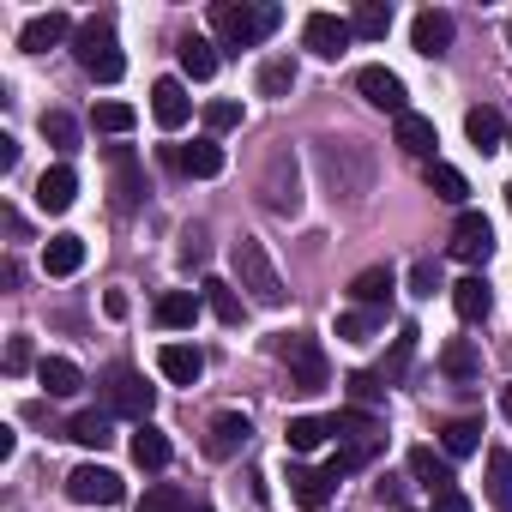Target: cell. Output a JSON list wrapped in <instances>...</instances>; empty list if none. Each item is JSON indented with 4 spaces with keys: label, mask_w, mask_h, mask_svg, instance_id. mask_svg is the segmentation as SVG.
I'll list each match as a JSON object with an SVG mask.
<instances>
[{
    "label": "cell",
    "mask_w": 512,
    "mask_h": 512,
    "mask_svg": "<svg viewBox=\"0 0 512 512\" xmlns=\"http://www.w3.org/2000/svg\"><path fill=\"white\" fill-rule=\"evenodd\" d=\"M229 260H235V284L247 290V302L253 308H284V278H278V266H272V253H266V241H253V235H241L235 247H229Z\"/></svg>",
    "instance_id": "obj_1"
},
{
    "label": "cell",
    "mask_w": 512,
    "mask_h": 512,
    "mask_svg": "<svg viewBox=\"0 0 512 512\" xmlns=\"http://www.w3.org/2000/svg\"><path fill=\"white\" fill-rule=\"evenodd\" d=\"M278 25H284L278 7H235V0H217L211 7V31H217L223 49H253V43H266Z\"/></svg>",
    "instance_id": "obj_2"
},
{
    "label": "cell",
    "mask_w": 512,
    "mask_h": 512,
    "mask_svg": "<svg viewBox=\"0 0 512 512\" xmlns=\"http://www.w3.org/2000/svg\"><path fill=\"white\" fill-rule=\"evenodd\" d=\"M73 61H79L97 85H115V79L127 73V55H121L109 19H85V25H79V37H73Z\"/></svg>",
    "instance_id": "obj_3"
},
{
    "label": "cell",
    "mask_w": 512,
    "mask_h": 512,
    "mask_svg": "<svg viewBox=\"0 0 512 512\" xmlns=\"http://www.w3.org/2000/svg\"><path fill=\"white\" fill-rule=\"evenodd\" d=\"M67 500H79V506H121L127 500V482L115 470H103V464H79L67 476Z\"/></svg>",
    "instance_id": "obj_4"
},
{
    "label": "cell",
    "mask_w": 512,
    "mask_h": 512,
    "mask_svg": "<svg viewBox=\"0 0 512 512\" xmlns=\"http://www.w3.org/2000/svg\"><path fill=\"white\" fill-rule=\"evenodd\" d=\"M109 410H115V416H133V422H151L157 392L145 386L139 368H115V374H109Z\"/></svg>",
    "instance_id": "obj_5"
},
{
    "label": "cell",
    "mask_w": 512,
    "mask_h": 512,
    "mask_svg": "<svg viewBox=\"0 0 512 512\" xmlns=\"http://www.w3.org/2000/svg\"><path fill=\"white\" fill-rule=\"evenodd\" d=\"M302 43H308V55H320V61H338V55L356 43V31H350V19H338V13H308V25H302Z\"/></svg>",
    "instance_id": "obj_6"
},
{
    "label": "cell",
    "mask_w": 512,
    "mask_h": 512,
    "mask_svg": "<svg viewBox=\"0 0 512 512\" xmlns=\"http://www.w3.org/2000/svg\"><path fill=\"white\" fill-rule=\"evenodd\" d=\"M284 362H290V386H296V392H320V386L332 380L326 350H320L314 338H290V344H284Z\"/></svg>",
    "instance_id": "obj_7"
},
{
    "label": "cell",
    "mask_w": 512,
    "mask_h": 512,
    "mask_svg": "<svg viewBox=\"0 0 512 512\" xmlns=\"http://www.w3.org/2000/svg\"><path fill=\"white\" fill-rule=\"evenodd\" d=\"M488 253H494V229H488V217H482V211H458V223H452V260L482 266Z\"/></svg>",
    "instance_id": "obj_8"
},
{
    "label": "cell",
    "mask_w": 512,
    "mask_h": 512,
    "mask_svg": "<svg viewBox=\"0 0 512 512\" xmlns=\"http://www.w3.org/2000/svg\"><path fill=\"white\" fill-rule=\"evenodd\" d=\"M67 37H79V25H73L61 7H49V13H37V19L19 31V49H25V55H49V49H61Z\"/></svg>",
    "instance_id": "obj_9"
},
{
    "label": "cell",
    "mask_w": 512,
    "mask_h": 512,
    "mask_svg": "<svg viewBox=\"0 0 512 512\" xmlns=\"http://www.w3.org/2000/svg\"><path fill=\"white\" fill-rule=\"evenodd\" d=\"M356 91H362L374 109H386L392 121H398V115H410V109H404V79H398L392 67H362V73H356Z\"/></svg>",
    "instance_id": "obj_10"
},
{
    "label": "cell",
    "mask_w": 512,
    "mask_h": 512,
    "mask_svg": "<svg viewBox=\"0 0 512 512\" xmlns=\"http://www.w3.org/2000/svg\"><path fill=\"white\" fill-rule=\"evenodd\" d=\"M151 115H157V127H187V115H193V97H187V85L181 79H157L151 85Z\"/></svg>",
    "instance_id": "obj_11"
},
{
    "label": "cell",
    "mask_w": 512,
    "mask_h": 512,
    "mask_svg": "<svg viewBox=\"0 0 512 512\" xmlns=\"http://www.w3.org/2000/svg\"><path fill=\"white\" fill-rule=\"evenodd\" d=\"M410 476H416L428 494H452V488H458L452 458H446V452H434V446H410Z\"/></svg>",
    "instance_id": "obj_12"
},
{
    "label": "cell",
    "mask_w": 512,
    "mask_h": 512,
    "mask_svg": "<svg viewBox=\"0 0 512 512\" xmlns=\"http://www.w3.org/2000/svg\"><path fill=\"white\" fill-rule=\"evenodd\" d=\"M290 494H296V506H308V512H320L332 494H338V476L320 464V470H308V464H290Z\"/></svg>",
    "instance_id": "obj_13"
},
{
    "label": "cell",
    "mask_w": 512,
    "mask_h": 512,
    "mask_svg": "<svg viewBox=\"0 0 512 512\" xmlns=\"http://www.w3.org/2000/svg\"><path fill=\"white\" fill-rule=\"evenodd\" d=\"M410 43H416V55H446L452 49V13H440V7H428V13H416V25H410Z\"/></svg>",
    "instance_id": "obj_14"
},
{
    "label": "cell",
    "mask_w": 512,
    "mask_h": 512,
    "mask_svg": "<svg viewBox=\"0 0 512 512\" xmlns=\"http://www.w3.org/2000/svg\"><path fill=\"white\" fill-rule=\"evenodd\" d=\"M247 434H253L247 416H241V410H223V416H211V428H205V452H211V458H235V452L247 446Z\"/></svg>",
    "instance_id": "obj_15"
},
{
    "label": "cell",
    "mask_w": 512,
    "mask_h": 512,
    "mask_svg": "<svg viewBox=\"0 0 512 512\" xmlns=\"http://www.w3.org/2000/svg\"><path fill=\"white\" fill-rule=\"evenodd\" d=\"M109 169H115V205H121V211H133V205H139V193H145L139 157H133L127 145H109Z\"/></svg>",
    "instance_id": "obj_16"
},
{
    "label": "cell",
    "mask_w": 512,
    "mask_h": 512,
    "mask_svg": "<svg viewBox=\"0 0 512 512\" xmlns=\"http://www.w3.org/2000/svg\"><path fill=\"white\" fill-rule=\"evenodd\" d=\"M85 266V235H49L43 241V272L49 278H73Z\"/></svg>",
    "instance_id": "obj_17"
},
{
    "label": "cell",
    "mask_w": 512,
    "mask_h": 512,
    "mask_svg": "<svg viewBox=\"0 0 512 512\" xmlns=\"http://www.w3.org/2000/svg\"><path fill=\"white\" fill-rule=\"evenodd\" d=\"M392 139H398V151H410V157H434V145H440L434 121H428V115H416V109L392 121Z\"/></svg>",
    "instance_id": "obj_18"
},
{
    "label": "cell",
    "mask_w": 512,
    "mask_h": 512,
    "mask_svg": "<svg viewBox=\"0 0 512 512\" xmlns=\"http://www.w3.org/2000/svg\"><path fill=\"white\" fill-rule=\"evenodd\" d=\"M157 368H163L169 386H193V380L205 374V356H199L193 344H163V350H157Z\"/></svg>",
    "instance_id": "obj_19"
},
{
    "label": "cell",
    "mask_w": 512,
    "mask_h": 512,
    "mask_svg": "<svg viewBox=\"0 0 512 512\" xmlns=\"http://www.w3.org/2000/svg\"><path fill=\"white\" fill-rule=\"evenodd\" d=\"M73 199H79V175H73L67 163L43 169V181H37V205H43V211H67Z\"/></svg>",
    "instance_id": "obj_20"
},
{
    "label": "cell",
    "mask_w": 512,
    "mask_h": 512,
    "mask_svg": "<svg viewBox=\"0 0 512 512\" xmlns=\"http://www.w3.org/2000/svg\"><path fill=\"white\" fill-rule=\"evenodd\" d=\"M175 169H187V175L211 181V175H223V145H217V139H193V145H181V151H175Z\"/></svg>",
    "instance_id": "obj_21"
},
{
    "label": "cell",
    "mask_w": 512,
    "mask_h": 512,
    "mask_svg": "<svg viewBox=\"0 0 512 512\" xmlns=\"http://www.w3.org/2000/svg\"><path fill=\"white\" fill-rule=\"evenodd\" d=\"M199 296H205V308H211L223 326H241L247 302H241V290H235V284H223V278H205V284H199Z\"/></svg>",
    "instance_id": "obj_22"
},
{
    "label": "cell",
    "mask_w": 512,
    "mask_h": 512,
    "mask_svg": "<svg viewBox=\"0 0 512 512\" xmlns=\"http://www.w3.org/2000/svg\"><path fill=\"white\" fill-rule=\"evenodd\" d=\"M452 308H458V320H488L494 314V290L482 284V278H464V284H452Z\"/></svg>",
    "instance_id": "obj_23"
},
{
    "label": "cell",
    "mask_w": 512,
    "mask_h": 512,
    "mask_svg": "<svg viewBox=\"0 0 512 512\" xmlns=\"http://www.w3.org/2000/svg\"><path fill=\"white\" fill-rule=\"evenodd\" d=\"M199 302H205V296H193V290H169V296L157 302V326H163V332H187V326L199 320Z\"/></svg>",
    "instance_id": "obj_24"
},
{
    "label": "cell",
    "mask_w": 512,
    "mask_h": 512,
    "mask_svg": "<svg viewBox=\"0 0 512 512\" xmlns=\"http://www.w3.org/2000/svg\"><path fill=\"white\" fill-rule=\"evenodd\" d=\"M37 380L49 386V398H73V392L85 386L79 362H67V356H43V362H37Z\"/></svg>",
    "instance_id": "obj_25"
},
{
    "label": "cell",
    "mask_w": 512,
    "mask_h": 512,
    "mask_svg": "<svg viewBox=\"0 0 512 512\" xmlns=\"http://www.w3.org/2000/svg\"><path fill=\"white\" fill-rule=\"evenodd\" d=\"M67 440H79V446H97V452H103V446L115 440V416H109V410H79V416L67 422Z\"/></svg>",
    "instance_id": "obj_26"
},
{
    "label": "cell",
    "mask_w": 512,
    "mask_h": 512,
    "mask_svg": "<svg viewBox=\"0 0 512 512\" xmlns=\"http://www.w3.org/2000/svg\"><path fill=\"white\" fill-rule=\"evenodd\" d=\"M440 452H446V458H470V452H482V422H476V416H452V422L440 428Z\"/></svg>",
    "instance_id": "obj_27"
},
{
    "label": "cell",
    "mask_w": 512,
    "mask_h": 512,
    "mask_svg": "<svg viewBox=\"0 0 512 512\" xmlns=\"http://www.w3.org/2000/svg\"><path fill=\"white\" fill-rule=\"evenodd\" d=\"M464 133H470V145H476V151H500L506 121H500V109H488V103H482V109H470V115H464Z\"/></svg>",
    "instance_id": "obj_28"
},
{
    "label": "cell",
    "mask_w": 512,
    "mask_h": 512,
    "mask_svg": "<svg viewBox=\"0 0 512 512\" xmlns=\"http://www.w3.org/2000/svg\"><path fill=\"white\" fill-rule=\"evenodd\" d=\"M133 464H139V470H163V464H169V434L151 428V422H139V428H133Z\"/></svg>",
    "instance_id": "obj_29"
},
{
    "label": "cell",
    "mask_w": 512,
    "mask_h": 512,
    "mask_svg": "<svg viewBox=\"0 0 512 512\" xmlns=\"http://www.w3.org/2000/svg\"><path fill=\"white\" fill-rule=\"evenodd\" d=\"M488 506L494 512H512V452L506 446L488 452Z\"/></svg>",
    "instance_id": "obj_30"
},
{
    "label": "cell",
    "mask_w": 512,
    "mask_h": 512,
    "mask_svg": "<svg viewBox=\"0 0 512 512\" xmlns=\"http://www.w3.org/2000/svg\"><path fill=\"white\" fill-rule=\"evenodd\" d=\"M350 296H356L362 308H386V302H392V272H386V266L356 272V278H350Z\"/></svg>",
    "instance_id": "obj_31"
},
{
    "label": "cell",
    "mask_w": 512,
    "mask_h": 512,
    "mask_svg": "<svg viewBox=\"0 0 512 512\" xmlns=\"http://www.w3.org/2000/svg\"><path fill=\"white\" fill-rule=\"evenodd\" d=\"M350 31H356L362 43H386V31H392V7H380V0H362V7L350 13Z\"/></svg>",
    "instance_id": "obj_32"
},
{
    "label": "cell",
    "mask_w": 512,
    "mask_h": 512,
    "mask_svg": "<svg viewBox=\"0 0 512 512\" xmlns=\"http://www.w3.org/2000/svg\"><path fill=\"white\" fill-rule=\"evenodd\" d=\"M181 73L187 79H211L217 73V43H205V37H181Z\"/></svg>",
    "instance_id": "obj_33"
},
{
    "label": "cell",
    "mask_w": 512,
    "mask_h": 512,
    "mask_svg": "<svg viewBox=\"0 0 512 512\" xmlns=\"http://www.w3.org/2000/svg\"><path fill=\"white\" fill-rule=\"evenodd\" d=\"M43 139H49L61 157H73V151H79V121L61 115V109H43Z\"/></svg>",
    "instance_id": "obj_34"
},
{
    "label": "cell",
    "mask_w": 512,
    "mask_h": 512,
    "mask_svg": "<svg viewBox=\"0 0 512 512\" xmlns=\"http://www.w3.org/2000/svg\"><path fill=\"white\" fill-rule=\"evenodd\" d=\"M428 193H434V199H446V205H464L470 181H464L452 163H428Z\"/></svg>",
    "instance_id": "obj_35"
},
{
    "label": "cell",
    "mask_w": 512,
    "mask_h": 512,
    "mask_svg": "<svg viewBox=\"0 0 512 512\" xmlns=\"http://www.w3.org/2000/svg\"><path fill=\"white\" fill-rule=\"evenodd\" d=\"M284 434H290V452H314V446L332 434V422H326V416H290Z\"/></svg>",
    "instance_id": "obj_36"
},
{
    "label": "cell",
    "mask_w": 512,
    "mask_h": 512,
    "mask_svg": "<svg viewBox=\"0 0 512 512\" xmlns=\"http://www.w3.org/2000/svg\"><path fill=\"white\" fill-rule=\"evenodd\" d=\"M296 91V61H266L260 67V97H290Z\"/></svg>",
    "instance_id": "obj_37"
},
{
    "label": "cell",
    "mask_w": 512,
    "mask_h": 512,
    "mask_svg": "<svg viewBox=\"0 0 512 512\" xmlns=\"http://www.w3.org/2000/svg\"><path fill=\"white\" fill-rule=\"evenodd\" d=\"M440 368H446L452 380H476V344H470V338H452L446 356H440Z\"/></svg>",
    "instance_id": "obj_38"
},
{
    "label": "cell",
    "mask_w": 512,
    "mask_h": 512,
    "mask_svg": "<svg viewBox=\"0 0 512 512\" xmlns=\"http://www.w3.org/2000/svg\"><path fill=\"white\" fill-rule=\"evenodd\" d=\"M139 512H193V506H187V494H181L175 482H157V488H145Z\"/></svg>",
    "instance_id": "obj_39"
},
{
    "label": "cell",
    "mask_w": 512,
    "mask_h": 512,
    "mask_svg": "<svg viewBox=\"0 0 512 512\" xmlns=\"http://www.w3.org/2000/svg\"><path fill=\"white\" fill-rule=\"evenodd\" d=\"M133 103H97V133H133Z\"/></svg>",
    "instance_id": "obj_40"
},
{
    "label": "cell",
    "mask_w": 512,
    "mask_h": 512,
    "mask_svg": "<svg viewBox=\"0 0 512 512\" xmlns=\"http://www.w3.org/2000/svg\"><path fill=\"white\" fill-rule=\"evenodd\" d=\"M374 326H380V314H374V308H362V314H344V320H338V338H344V344H368V338H374Z\"/></svg>",
    "instance_id": "obj_41"
},
{
    "label": "cell",
    "mask_w": 512,
    "mask_h": 512,
    "mask_svg": "<svg viewBox=\"0 0 512 512\" xmlns=\"http://www.w3.org/2000/svg\"><path fill=\"white\" fill-rule=\"evenodd\" d=\"M416 338H422L416 326H404V332H398V344H392V362H386V374H380V380H398V374L410 368V356H416Z\"/></svg>",
    "instance_id": "obj_42"
},
{
    "label": "cell",
    "mask_w": 512,
    "mask_h": 512,
    "mask_svg": "<svg viewBox=\"0 0 512 512\" xmlns=\"http://www.w3.org/2000/svg\"><path fill=\"white\" fill-rule=\"evenodd\" d=\"M229 127H241V103H205V133L217 139V133H229Z\"/></svg>",
    "instance_id": "obj_43"
},
{
    "label": "cell",
    "mask_w": 512,
    "mask_h": 512,
    "mask_svg": "<svg viewBox=\"0 0 512 512\" xmlns=\"http://www.w3.org/2000/svg\"><path fill=\"white\" fill-rule=\"evenodd\" d=\"M410 290H416V296H434V290H440V266H434V260H416V266H410Z\"/></svg>",
    "instance_id": "obj_44"
},
{
    "label": "cell",
    "mask_w": 512,
    "mask_h": 512,
    "mask_svg": "<svg viewBox=\"0 0 512 512\" xmlns=\"http://www.w3.org/2000/svg\"><path fill=\"white\" fill-rule=\"evenodd\" d=\"M380 392H386V380H380V374H350V398H356V404H374Z\"/></svg>",
    "instance_id": "obj_45"
},
{
    "label": "cell",
    "mask_w": 512,
    "mask_h": 512,
    "mask_svg": "<svg viewBox=\"0 0 512 512\" xmlns=\"http://www.w3.org/2000/svg\"><path fill=\"white\" fill-rule=\"evenodd\" d=\"M181 266H205V229H187L181 235Z\"/></svg>",
    "instance_id": "obj_46"
},
{
    "label": "cell",
    "mask_w": 512,
    "mask_h": 512,
    "mask_svg": "<svg viewBox=\"0 0 512 512\" xmlns=\"http://www.w3.org/2000/svg\"><path fill=\"white\" fill-rule=\"evenodd\" d=\"M7 368H13V374H25V368H31V344H25V338H13V344H7Z\"/></svg>",
    "instance_id": "obj_47"
},
{
    "label": "cell",
    "mask_w": 512,
    "mask_h": 512,
    "mask_svg": "<svg viewBox=\"0 0 512 512\" xmlns=\"http://www.w3.org/2000/svg\"><path fill=\"white\" fill-rule=\"evenodd\" d=\"M7 169H19V139L0 133V175H7Z\"/></svg>",
    "instance_id": "obj_48"
},
{
    "label": "cell",
    "mask_w": 512,
    "mask_h": 512,
    "mask_svg": "<svg viewBox=\"0 0 512 512\" xmlns=\"http://www.w3.org/2000/svg\"><path fill=\"white\" fill-rule=\"evenodd\" d=\"M434 512H470V500L452 488V494H434Z\"/></svg>",
    "instance_id": "obj_49"
},
{
    "label": "cell",
    "mask_w": 512,
    "mask_h": 512,
    "mask_svg": "<svg viewBox=\"0 0 512 512\" xmlns=\"http://www.w3.org/2000/svg\"><path fill=\"white\" fill-rule=\"evenodd\" d=\"M500 404H506V416H512V386H506V398H500Z\"/></svg>",
    "instance_id": "obj_50"
},
{
    "label": "cell",
    "mask_w": 512,
    "mask_h": 512,
    "mask_svg": "<svg viewBox=\"0 0 512 512\" xmlns=\"http://www.w3.org/2000/svg\"><path fill=\"white\" fill-rule=\"evenodd\" d=\"M506 49H512V19H506Z\"/></svg>",
    "instance_id": "obj_51"
},
{
    "label": "cell",
    "mask_w": 512,
    "mask_h": 512,
    "mask_svg": "<svg viewBox=\"0 0 512 512\" xmlns=\"http://www.w3.org/2000/svg\"><path fill=\"white\" fill-rule=\"evenodd\" d=\"M193 512H211V506H193Z\"/></svg>",
    "instance_id": "obj_52"
},
{
    "label": "cell",
    "mask_w": 512,
    "mask_h": 512,
    "mask_svg": "<svg viewBox=\"0 0 512 512\" xmlns=\"http://www.w3.org/2000/svg\"><path fill=\"white\" fill-rule=\"evenodd\" d=\"M506 205H512V187H506Z\"/></svg>",
    "instance_id": "obj_53"
},
{
    "label": "cell",
    "mask_w": 512,
    "mask_h": 512,
    "mask_svg": "<svg viewBox=\"0 0 512 512\" xmlns=\"http://www.w3.org/2000/svg\"><path fill=\"white\" fill-rule=\"evenodd\" d=\"M506 145H512V127H506Z\"/></svg>",
    "instance_id": "obj_54"
}]
</instances>
